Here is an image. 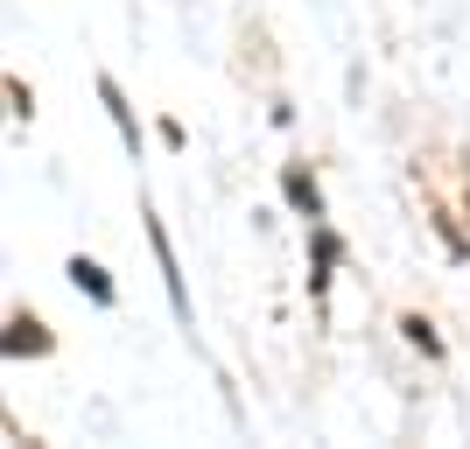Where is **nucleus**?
I'll return each mask as SVG.
<instances>
[{"instance_id": "f257e3e1", "label": "nucleus", "mask_w": 470, "mask_h": 449, "mask_svg": "<svg viewBox=\"0 0 470 449\" xmlns=\"http://www.w3.org/2000/svg\"><path fill=\"white\" fill-rule=\"evenodd\" d=\"M71 281H78L92 302H112V281H105V267H98V260H85V253L71 260Z\"/></svg>"}, {"instance_id": "f03ea898", "label": "nucleus", "mask_w": 470, "mask_h": 449, "mask_svg": "<svg viewBox=\"0 0 470 449\" xmlns=\"http://www.w3.org/2000/svg\"><path fill=\"white\" fill-rule=\"evenodd\" d=\"M7 352H50L42 323H35V316H14V337H7Z\"/></svg>"}, {"instance_id": "7ed1b4c3", "label": "nucleus", "mask_w": 470, "mask_h": 449, "mask_svg": "<svg viewBox=\"0 0 470 449\" xmlns=\"http://www.w3.org/2000/svg\"><path fill=\"white\" fill-rule=\"evenodd\" d=\"M288 197H295V204H302V211H309V218H316V182L302 176V169H295V176H288Z\"/></svg>"}]
</instances>
